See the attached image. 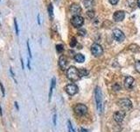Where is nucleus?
I'll return each mask as SVG.
<instances>
[{"label": "nucleus", "mask_w": 140, "mask_h": 132, "mask_svg": "<svg viewBox=\"0 0 140 132\" xmlns=\"http://www.w3.org/2000/svg\"><path fill=\"white\" fill-rule=\"evenodd\" d=\"M67 77L69 80L71 81H77L80 78V75H79V70L76 69L75 66H71L67 69Z\"/></svg>", "instance_id": "nucleus-1"}, {"label": "nucleus", "mask_w": 140, "mask_h": 132, "mask_svg": "<svg viewBox=\"0 0 140 132\" xmlns=\"http://www.w3.org/2000/svg\"><path fill=\"white\" fill-rule=\"evenodd\" d=\"M95 101H96L97 110H98L99 113H102V110H103V95H102V91L99 87L95 88Z\"/></svg>", "instance_id": "nucleus-2"}, {"label": "nucleus", "mask_w": 140, "mask_h": 132, "mask_svg": "<svg viewBox=\"0 0 140 132\" xmlns=\"http://www.w3.org/2000/svg\"><path fill=\"white\" fill-rule=\"evenodd\" d=\"M118 105H119V107H121V108H123L124 111H127V110L131 109V107H132V103H131V101L128 99H122L121 101H118Z\"/></svg>", "instance_id": "nucleus-3"}, {"label": "nucleus", "mask_w": 140, "mask_h": 132, "mask_svg": "<svg viewBox=\"0 0 140 132\" xmlns=\"http://www.w3.org/2000/svg\"><path fill=\"white\" fill-rule=\"evenodd\" d=\"M91 53H92V55H94L95 56H100L103 55V50L101 45H99V44L97 43H95L91 47Z\"/></svg>", "instance_id": "nucleus-4"}, {"label": "nucleus", "mask_w": 140, "mask_h": 132, "mask_svg": "<svg viewBox=\"0 0 140 132\" xmlns=\"http://www.w3.org/2000/svg\"><path fill=\"white\" fill-rule=\"evenodd\" d=\"M87 111H88V108L85 105L83 104H77V105L75 107V113L77 116H84L86 114Z\"/></svg>", "instance_id": "nucleus-5"}, {"label": "nucleus", "mask_w": 140, "mask_h": 132, "mask_svg": "<svg viewBox=\"0 0 140 132\" xmlns=\"http://www.w3.org/2000/svg\"><path fill=\"white\" fill-rule=\"evenodd\" d=\"M83 22H84V20L82 16L80 15H76V16H74L71 20V23L72 25L74 26L75 27H80L83 25Z\"/></svg>", "instance_id": "nucleus-6"}, {"label": "nucleus", "mask_w": 140, "mask_h": 132, "mask_svg": "<svg viewBox=\"0 0 140 132\" xmlns=\"http://www.w3.org/2000/svg\"><path fill=\"white\" fill-rule=\"evenodd\" d=\"M112 35H113V38L116 40V41H117L119 42H124L125 39L124 34L121 30H119V29H115V30L113 31V33H112Z\"/></svg>", "instance_id": "nucleus-7"}, {"label": "nucleus", "mask_w": 140, "mask_h": 132, "mask_svg": "<svg viewBox=\"0 0 140 132\" xmlns=\"http://www.w3.org/2000/svg\"><path fill=\"white\" fill-rule=\"evenodd\" d=\"M66 92L70 96H74L78 93V87L75 84H69L66 86Z\"/></svg>", "instance_id": "nucleus-8"}, {"label": "nucleus", "mask_w": 140, "mask_h": 132, "mask_svg": "<svg viewBox=\"0 0 140 132\" xmlns=\"http://www.w3.org/2000/svg\"><path fill=\"white\" fill-rule=\"evenodd\" d=\"M125 17V12L124 11H116L115 13L113 14V20L116 22L122 21Z\"/></svg>", "instance_id": "nucleus-9"}, {"label": "nucleus", "mask_w": 140, "mask_h": 132, "mask_svg": "<svg viewBox=\"0 0 140 132\" xmlns=\"http://www.w3.org/2000/svg\"><path fill=\"white\" fill-rule=\"evenodd\" d=\"M125 116V112L124 111H117L114 114V120L116 121V122L120 123L123 122Z\"/></svg>", "instance_id": "nucleus-10"}, {"label": "nucleus", "mask_w": 140, "mask_h": 132, "mask_svg": "<svg viewBox=\"0 0 140 132\" xmlns=\"http://www.w3.org/2000/svg\"><path fill=\"white\" fill-rule=\"evenodd\" d=\"M81 12H82V8H81L80 5H76V4H74V5L70 6V12H71L74 16L79 15Z\"/></svg>", "instance_id": "nucleus-11"}, {"label": "nucleus", "mask_w": 140, "mask_h": 132, "mask_svg": "<svg viewBox=\"0 0 140 132\" xmlns=\"http://www.w3.org/2000/svg\"><path fill=\"white\" fill-rule=\"evenodd\" d=\"M67 57L65 56H61L60 58H59V66L61 67V69L65 70L67 68Z\"/></svg>", "instance_id": "nucleus-12"}, {"label": "nucleus", "mask_w": 140, "mask_h": 132, "mask_svg": "<svg viewBox=\"0 0 140 132\" xmlns=\"http://www.w3.org/2000/svg\"><path fill=\"white\" fill-rule=\"evenodd\" d=\"M134 83V78L132 77H127L124 80V86L126 89H130L132 87V85Z\"/></svg>", "instance_id": "nucleus-13"}, {"label": "nucleus", "mask_w": 140, "mask_h": 132, "mask_svg": "<svg viewBox=\"0 0 140 132\" xmlns=\"http://www.w3.org/2000/svg\"><path fill=\"white\" fill-rule=\"evenodd\" d=\"M55 84H56V79H55V78H53L52 79V83H51V86H50V91H49V95H48V97H49V99H48V101H51V98H52V94H53V90H54V86H55Z\"/></svg>", "instance_id": "nucleus-14"}, {"label": "nucleus", "mask_w": 140, "mask_h": 132, "mask_svg": "<svg viewBox=\"0 0 140 132\" xmlns=\"http://www.w3.org/2000/svg\"><path fill=\"white\" fill-rule=\"evenodd\" d=\"M75 60L77 63H83L85 61V56L82 54H76L75 56Z\"/></svg>", "instance_id": "nucleus-15"}, {"label": "nucleus", "mask_w": 140, "mask_h": 132, "mask_svg": "<svg viewBox=\"0 0 140 132\" xmlns=\"http://www.w3.org/2000/svg\"><path fill=\"white\" fill-rule=\"evenodd\" d=\"M83 5L85 8H90L95 5L94 0H83Z\"/></svg>", "instance_id": "nucleus-16"}, {"label": "nucleus", "mask_w": 140, "mask_h": 132, "mask_svg": "<svg viewBox=\"0 0 140 132\" xmlns=\"http://www.w3.org/2000/svg\"><path fill=\"white\" fill-rule=\"evenodd\" d=\"M79 75H80V78L81 77H86L88 75V71H87L86 69H83V68H82V69L79 70Z\"/></svg>", "instance_id": "nucleus-17"}, {"label": "nucleus", "mask_w": 140, "mask_h": 132, "mask_svg": "<svg viewBox=\"0 0 140 132\" xmlns=\"http://www.w3.org/2000/svg\"><path fill=\"white\" fill-rule=\"evenodd\" d=\"M48 14H49V17L51 19L54 18V7H53L52 4L48 5Z\"/></svg>", "instance_id": "nucleus-18"}, {"label": "nucleus", "mask_w": 140, "mask_h": 132, "mask_svg": "<svg viewBox=\"0 0 140 132\" xmlns=\"http://www.w3.org/2000/svg\"><path fill=\"white\" fill-rule=\"evenodd\" d=\"M76 44H77V41H76V39L75 37H73L71 39V42H70L69 45H70L71 48H75V47L76 46Z\"/></svg>", "instance_id": "nucleus-19"}, {"label": "nucleus", "mask_w": 140, "mask_h": 132, "mask_svg": "<svg viewBox=\"0 0 140 132\" xmlns=\"http://www.w3.org/2000/svg\"><path fill=\"white\" fill-rule=\"evenodd\" d=\"M56 50L58 51L59 53H61L64 50V47H63L62 44H58V45H56Z\"/></svg>", "instance_id": "nucleus-20"}, {"label": "nucleus", "mask_w": 140, "mask_h": 132, "mask_svg": "<svg viewBox=\"0 0 140 132\" xmlns=\"http://www.w3.org/2000/svg\"><path fill=\"white\" fill-rule=\"evenodd\" d=\"M14 26H15V30H16V35H19V30H18V25L17 22V19H14Z\"/></svg>", "instance_id": "nucleus-21"}, {"label": "nucleus", "mask_w": 140, "mask_h": 132, "mask_svg": "<svg viewBox=\"0 0 140 132\" xmlns=\"http://www.w3.org/2000/svg\"><path fill=\"white\" fill-rule=\"evenodd\" d=\"M87 15H88V17H89L90 19H93V18H94V15H95L94 11H92V10L88 11V12H87Z\"/></svg>", "instance_id": "nucleus-22"}, {"label": "nucleus", "mask_w": 140, "mask_h": 132, "mask_svg": "<svg viewBox=\"0 0 140 132\" xmlns=\"http://www.w3.org/2000/svg\"><path fill=\"white\" fill-rule=\"evenodd\" d=\"M135 68H136V71L138 72V73H140V61L136 62V63H135Z\"/></svg>", "instance_id": "nucleus-23"}, {"label": "nucleus", "mask_w": 140, "mask_h": 132, "mask_svg": "<svg viewBox=\"0 0 140 132\" xmlns=\"http://www.w3.org/2000/svg\"><path fill=\"white\" fill-rule=\"evenodd\" d=\"M0 88H1L2 94H3V96L5 97V87H4L3 84H2V82H1V81H0Z\"/></svg>", "instance_id": "nucleus-24"}, {"label": "nucleus", "mask_w": 140, "mask_h": 132, "mask_svg": "<svg viewBox=\"0 0 140 132\" xmlns=\"http://www.w3.org/2000/svg\"><path fill=\"white\" fill-rule=\"evenodd\" d=\"M67 124H68V131H69V132H75V129H74L73 126L71 125V122H70V121H68Z\"/></svg>", "instance_id": "nucleus-25"}, {"label": "nucleus", "mask_w": 140, "mask_h": 132, "mask_svg": "<svg viewBox=\"0 0 140 132\" xmlns=\"http://www.w3.org/2000/svg\"><path fill=\"white\" fill-rule=\"evenodd\" d=\"M78 34H80V35H82V36H85L86 34H87V31L85 30V29H80L79 32H78Z\"/></svg>", "instance_id": "nucleus-26"}, {"label": "nucleus", "mask_w": 140, "mask_h": 132, "mask_svg": "<svg viewBox=\"0 0 140 132\" xmlns=\"http://www.w3.org/2000/svg\"><path fill=\"white\" fill-rule=\"evenodd\" d=\"M128 5H130L131 7H133L135 5V0H127Z\"/></svg>", "instance_id": "nucleus-27"}, {"label": "nucleus", "mask_w": 140, "mask_h": 132, "mask_svg": "<svg viewBox=\"0 0 140 132\" xmlns=\"http://www.w3.org/2000/svg\"><path fill=\"white\" fill-rule=\"evenodd\" d=\"M27 50H28V52H29V56H30V58H32V52H31V48H30V45H29V41H27Z\"/></svg>", "instance_id": "nucleus-28"}, {"label": "nucleus", "mask_w": 140, "mask_h": 132, "mask_svg": "<svg viewBox=\"0 0 140 132\" xmlns=\"http://www.w3.org/2000/svg\"><path fill=\"white\" fill-rule=\"evenodd\" d=\"M109 3L111 4V5H116V4L118 3V1H119V0H109Z\"/></svg>", "instance_id": "nucleus-29"}, {"label": "nucleus", "mask_w": 140, "mask_h": 132, "mask_svg": "<svg viewBox=\"0 0 140 132\" xmlns=\"http://www.w3.org/2000/svg\"><path fill=\"white\" fill-rule=\"evenodd\" d=\"M113 89H114V90H115V91H118V90H120V86H118L117 84H116L115 86H113Z\"/></svg>", "instance_id": "nucleus-30"}, {"label": "nucleus", "mask_w": 140, "mask_h": 132, "mask_svg": "<svg viewBox=\"0 0 140 132\" xmlns=\"http://www.w3.org/2000/svg\"><path fill=\"white\" fill-rule=\"evenodd\" d=\"M27 66H28V69L31 70V63H30V59L27 58Z\"/></svg>", "instance_id": "nucleus-31"}, {"label": "nucleus", "mask_w": 140, "mask_h": 132, "mask_svg": "<svg viewBox=\"0 0 140 132\" xmlns=\"http://www.w3.org/2000/svg\"><path fill=\"white\" fill-rule=\"evenodd\" d=\"M56 114H54V125H56Z\"/></svg>", "instance_id": "nucleus-32"}, {"label": "nucleus", "mask_w": 140, "mask_h": 132, "mask_svg": "<svg viewBox=\"0 0 140 132\" xmlns=\"http://www.w3.org/2000/svg\"><path fill=\"white\" fill-rule=\"evenodd\" d=\"M38 24L40 25V16H39V14H38Z\"/></svg>", "instance_id": "nucleus-33"}, {"label": "nucleus", "mask_w": 140, "mask_h": 132, "mask_svg": "<svg viewBox=\"0 0 140 132\" xmlns=\"http://www.w3.org/2000/svg\"><path fill=\"white\" fill-rule=\"evenodd\" d=\"M10 72H11V74H12V77H13V78H14V76H15V75H14V73H13V71H12V68H11V69H10Z\"/></svg>", "instance_id": "nucleus-34"}, {"label": "nucleus", "mask_w": 140, "mask_h": 132, "mask_svg": "<svg viewBox=\"0 0 140 132\" xmlns=\"http://www.w3.org/2000/svg\"><path fill=\"white\" fill-rule=\"evenodd\" d=\"M15 107H16V108H17V110H18V109H19V108H18V102H17V101H15Z\"/></svg>", "instance_id": "nucleus-35"}, {"label": "nucleus", "mask_w": 140, "mask_h": 132, "mask_svg": "<svg viewBox=\"0 0 140 132\" xmlns=\"http://www.w3.org/2000/svg\"><path fill=\"white\" fill-rule=\"evenodd\" d=\"M20 61H21V64H22V69L24 70V63H23V59L21 58V59H20Z\"/></svg>", "instance_id": "nucleus-36"}, {"label": "nucleus", "mask_w": 140, "mask_h": 132, "mask_svg": "<svg viewBox=\"0 0 140 132\" xmlns=\"http://www.w3.org/2000/svg\"><path fill=\"white\" fill-rule=\"evenodd\" d=\"M81 132H88V130L85 129H81Z\"/></svg>", "instance_id": "nucleus-37"}, {"label": "nucleus", "mask_w": 140, "mask_h": 132, "mask_svg": "<svg viewBox=\"0 0 140 132\" xmlns=\"http://www.w3.org/2000/svg\"><path fill=\"white\" fill-rule=\"evenodd\" d=\"M0 114L3 116V112H2V108H1V105H0Z\"/></svg>", "instance_id": "nucleus-38"}, {"label": "nucleus", "mask_w": 140, "mask_h": 132, "mask_svg": "<svg viewBox=\"0 0 140 132\" xmlns=\"http://www.w3.org/2000/svg\"><path fill=\"white\" fill-rule=\"evenodd\" d=\"M137 5L140 7V0H137Z\"/></svg>", "instance_id": "nucleus-39"}, {"label": "nucleus", "mask_w": 140, "mask_h": 132, "mask_svg": "<svg viewBox=\"0 0 140 132\" xmlns=\"http://www.w3.org/2000/svg\"><path fill=\"white\" fill-rule=\"evenodd\" d=\"M0 25H1V23H0Z\"/></svg>", "instance_id": "nucleus-40"}, {"label": "nucleus", "mask_w": 140, "mask_h": 132, "mask_svg": "<svg viewBox=\"0 0 140 132\" xmlns=\"http://www.w3.org/2000/svg\"><path fill=\"white\" fill-rule=\"evenodd\" d=\"M0 1H1V0H0Z\"/></svg>", "instance_id": "nucleus-41"}]
</instances>
